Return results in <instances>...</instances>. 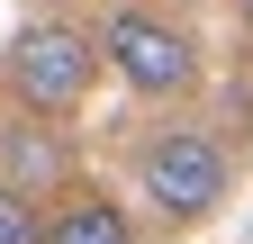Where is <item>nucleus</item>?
Segmentation results:
<instances>
[{"label":"nucleus","mask_w":253,"mask_h":244,"mask_svg":"<svg viewBox=\"0 0 253 244\" xmlns=\"http://www.w3.org/2000/svg\"><path fill=\"white\" fill-rule=\"evenodd\" d=\"M0 181L27 190V199H45L54 181H63V145L45 127H0Z\"/></svg>","instance_id":"nucleus-4"},{"label":"nucleus","mask_w":253,"mask_h":244,"mask_svg":"<svg viewBox=\"0 0 253 244\" xmlns=\"http://www.w3.org/2000/svg\"><path fill=\"white\" fill-rule=\"evenodd\" d=\"M244 27H253V0H244Z\"/></svg>","instance_id":"nucleus-7"},{"label":"nucleus","mask_w":253,"mask_h":244,"mask_svg":"<svg viewBox=\"0 0 253 244\" xmlns=\"http://www.w3.org/2000/svg\"><path fill=\"white\" fill-rule=\"evenodd\" d=\"M136 181H145V199L163 208V217H208L217 199H226V145L217 136H199V127H163L136 154Z\"/></svg>","instance_id":"nucleus-3"},{"label":"nucleus","mask_w":253,"mask_h":244,"mask_svg":"<svg viewBox=\"0 0 253 244\" xmlns=\"http://www.w3.org/2000/svg\"><path fill=\"white\" fill-rule=\"evenodd\" d=\"M100 54L126 90H145V100H181V90H199V54H190L181 27H163L154 9H109L100 18Z\"/></svg>","instance_id":"nucleus-2"},{"label":"nucleus","mask_w":253,"mask_h":244,"mask_svg":"<svg viewBox=\"0 0 253 244\" xmlns=\"http://www.w3.org/2000/svg\"><path fill=\"white\" fill-rule=\"evenodd\" d=\"M100 64H109V54L90 45L82 27H63V18H37V27H18V37H9V54H0L9 90H18L27 109H45V118H73Z\"/></svg>","instance_id":"nucleus-1"},{"label":"nucleus","mask_w":253,"mask_h":244,"mask_svg":"<svg viewBox=\"0 0 253 244\" xmlns=\"http://www.w3.org/2000/svg\"><path fill=\"white\" fill-rule=\"evenodd\" d=\"M0 244H45L37 199H27V190H9V181H0Z\"/></svg>","instance_id":"nucleus-6"},{"label":"nucleus","mask_w":253,"mask_h":244,"mask_svg":"<svg viewBox=\"0 0 253 244\" xmlns=\"http://www.w3.org/2000/svg\"><path fill=\"white\" fill-rule=\"evenodd\" d=\"M45 244H136V217H126L118 199L82 190V199H63L54 217H45Z\"/></svg>","instance_id":"nucleus-5"}]
</instances>
